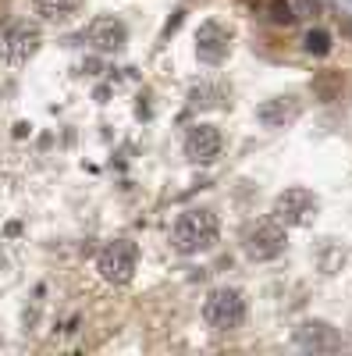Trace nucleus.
<instances>
[{
    "instance_id": "f257e3e1",
    "label": "nucleus",
    "mask_w": 352,
    "mask_h": 356,
    "mask_svg": "<svg viewBox=\"0 0 352 356\" xmlns=\"http://www.w3.org/2000/svg\"><path fill=\"white\" fill-rule=\"evenodd\" d=\"M217 218L210 211H203V207H196V211H185L178 214V221H174L171 228V243L178 253L192 257V253H203V250H210L217 243Z\"/></svg>"
},
{
    "instance_id": "f03ea898",
    "label": "nucleus",
    "mask_w": 352,
    "mask_h": 356,
    "mask_svg": "<svg viewBox=\"0 0 352 356\" xmlns=\"http://www.w3.org/2000/svg\"><path fill=\"white\" fill-rule=\"evenodd\" d=\"M203 321L210 324L214 332H235L246 321V300L239 289H214L203 303Z\"/></svg>"
},
{
    "instance_id": "7ed1b4c3",
    "label": "nucleus",
    "mask_w": 352,
    "mask_h": 356,
    "mask_svg": "<svg viewBox=\"0 0 352 356\" xmlns=\"http://www.w3.org/2000/svg\"><path fill=\"white\" fill-rule=\"evenodd\" d=\"M97 271L103 282L110 285H128L132 275H135V246L128 239H114L100 250V260H97Z\"/></svg>"
},
{
    "instance_id": "20e7f679",
    "label": "nucleus",
    "mask_w": 352,
    "mask_h": 356,
    "mask_svg": "<svg viewBox=\"0 0 352 356\" xmlns=\"http://www.w3.org/2000/svg\"><path fill=\"white\" fill-rule=\"evenodd\" d=\"M274 218L281 221V225H310L313 218H317V196L310 193V189H303V186H296V189H285L278 200H274Z\"/></svg>"
},
{
    "instance_id": "39448f33",
    "label": "nucleus",
    "mask_w": 352,
    "mask_h": 356,
    "mask_svg": "<svg viewBox=\"0 0 352 356\" xmlns=\"http://www.w3.org/2000/svg\"><path fill=\"white\" fill-rule=\"evenodd\" d=\"M242 250L253 260H274L285 250V228H281V221H263V225L249 228L246 239H242Z\"/></svg>"
},
{
    "instance_id": "423d86ee",
    "label": "nucleus",
    "mask_w": 352,
    "mask_h": 356,
    "mask_svg": "<svg viewBox=\"0 0 352 356\" xmlns=\"http://www.w3.org/2000/svg\"><path fill=\"white\" fill-rule=\"evenodd\" d=\"M40 47V29L28 25V22H15L4 29V36H0V50H4V57L11 65H25L28 57L36 54Z\"/></svg>"
},
{
    "instance_id": "0eeeda50",
    "label": "nucleus",
    "mask_w": 352,
    "mask_h": 356,
    "mask_svg": "<svg viewBox=\"0 0 352 356\" xmlns=\"http://www.w3.org/2000/svg\"><path fill=\"white\" fill-rule=\"evenodd\" d=\"M296 342L306 353H338L342 349V335L324 321H303L296 328Z\"/></svg>"
},
{
    "instance_id": "6e6552de",
    "label": "nucleus",
    "mask_w": 352,
    "mask_h": 356,
    "mask_svg": "<svg viewBox=\"0 0 352 356\" xmlns=\"http://www.w3.org/2000/svg\"><path fill=\"white\" fill-rule=\"evenodd\" d=\"M303 114V100L299 97H274V100H263L256 107V118H260V125L263 129H288L296 118Z\"/></svg>"
},
{
    "instance_id": "1a4fd4ad",
    "label": "nucleus",
    "mask_w": 352,
    "mask_h": 356,
    "mask_svg": "<svg viewBox=\"0 0 352 356\" xmlns=\"http://www.w3.org/2000/svg\"><path fill=\"white\" fill-rule=\"evenodd\" d=\"M221 146H224V139L214 125H192L185 136V157L196 164H210L221 154Z\"/></svg>"
},
{
    "instance_id": "9d476101",
    "label": "nucleus",
    "mask_w": 352,
    "mask_h": 356,
    "mask_svg": "<svg viewBox=\"0 0 352 356\" xmlns=\"http://www.w3.org/2000/svg\"><path fill=\"white\" fill-rule=\"evenodd\" d=\"M196 47H199V57H207V61H221L228 57V47H231V33L217 22H203L199 33H196Z\"/></svg>"
},
{
    "instance_id": "9b49d317",
    "label": "nucleus",
    "mask_w": 352,
    "mask_h": 356,
    "mask_svg": "<svg viewBox=\"0 0 352 356\" xmlns=\"http://www.w3.org/2000/svg\"><path fill=\"white\" fill-rule=\"evenodd\" d=\"M85 40L103 47V50H114V47L125 43V25L117 18H110V15H103V18H97L90 29H85Z\"/></svg>"
},
{
    "instance_id": "f8f14e48",
    "label": "nucleus",
    "mask_w": 352,
    "mask_h": 356,
    "mask_svg": "<svg viewBox=\"0 0 352 356\" xmlns=\"http://www.w3.org/2000/svg\"><path fill=\"white\" fill-rule=\"evenodd\" d=\"M36 4V15L47 18V22H61V18H72L78 11L82 0H33Z\"/></svg>"
},
{
    "instance_id": "ddd939ff",
    "label": "nucleus",
    "mask_w": 352,
    "mask_h": 356,
    "mask_svg": "<svg viewBox=\"0 0 352 356\" xmlns=\"http://www.w3.org/2000/svg\"><path fill=\"white\" fill-rule=\"evenodd\" d=\"M267 15H271V22L274 25H292L299 15H296V8L288 4V0H267Z\"/></svg>"
},
{
    "instance_id": "4468645a",
    "label": "nucleus",
    "mask_w": 352,
    "mask_h": 356,
    "mask_svg": "<svg viewBox=\"0 0 352 356\" xmlns=\"http://www.w3.org/2000/svg\"><path fill=\"white\" fill-rule=\"evenodd\" d=\"M303 43H306V50H310V54H317V57H324V54L331 50V36L324 33V29H310Z\"/></svg>"
},
{
    "instance_id": "2eb2a0df",
    "label": "nucleus",
    "mask_w": 352,
    "mask_h": 356,
    "mask_svg": "<svg viewBox=\"0 0 352 356\" xmlns=\"http://www.w3.org/2000/svg\"><path fill=\"white\" fill-rule=\"evenodd\" d=\"M313 89H317V93H324L328 100H335V97H338V89H342V82H338L335 75H320V79L313 82Z\"/></svg>"
}]
</instances>
